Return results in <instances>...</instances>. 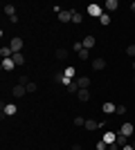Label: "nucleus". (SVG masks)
Returning a JSON list of instances; mask_svg holds the SVG:
<instances>
[{
	"mask_svg": "<svg viewBox=\"0 0 135 150\" xmlns=\"http://www.w3.org/2000/svg\"><path fill=\"white\" fill-rule=\"evenodd\" d=\"M86 11H88V16H92V18H101V16H104V7L92 2V5H88V9H86Z\"/></svg>",
	"mask_w": 135,
	"mask_h": 150,
	"instance_id": "f257e3e1",
	"label": "nucleus"
},
{
	"mask_svg": "<svg viewBox=\"0 0 135 150\" xmlns=\"http://www.w3.org/2000/svg\"><path fill=\"white\" fill-rule=\"evenodd\" d=\"M133 132H135V125L131 123V121H124L122 128H119V134H124V137H133Z\"/></svg>",
	"mask_w": 135,
	"mask_h": 150,
	"instance_id": "f03ea898",
	"label": "nucleus"
},
{
	"mask_svg": "<svg viewBox=\"0 0 135 150\" xmlns=\"http://www.w3.org/2000/svg\"><path fill=\"white\" fill-rule=\"evenodd\" d=\"M25 94H27L25 85H14V88H11V96H14V99H23Z\"/></svg>",
	"mask_w": 135,
	"mask_h": 150,
	"instance_id": "7ed1b4c3",
	"label": "nucleus"
},
{
	"mask_svg": "<svg viewBox=\"0 0 135 150\" xmlns=\"http://www.w3.org/2000/svg\"><path fill=\"white\" fill-rule=\"evenodd\" d=\"M101 141L106 146H113L117 141V134H115V132H104V134H101Z\"/></svg>",
	"mask_w": 135,
	"mask_h": 150,
	"instance_id": "20e7f679",
	"label": "nucleus"
},
{
	"mask_svg": "<svg viewBox=\"0 0 135 150\" xmlns=\"http://www.w3.org/2000/svg\"><path fill=\"white\" fill-rule=\"evenodd\" d=\"M101 112H104V114H115V112H117V105L113 103V101H106V103L101 105Z\"/></svg>",
	"mask_w": 135,
	"mask_h": 150,
	"instance_id": "39448f33",
	"label": "nucleus"
},
{
	"mask_svg": "<svg viewBox=\"0 0 135 150\" xmlns=\"http://www.w3.org/2000/svg\"><path fill=\"white\" fill-rule=\"evenodd\" d=\"M23 45H25V43H23V38H20V36H14L11 43H9V47H11L14 52H20V50H23Z\"/></svg>",
	"mask_w": 135,
	"mask_h": 150,
	"instance_id": "423d86ee",
	"label": "nucleus"
},
{
	"mask_svg": "<svg viewBox=\"0 0 135 150\" xmlns=\"http://www.w3.org/2000/svg\"><path fill=\"white\" fill-rule=\"evenodd\" d=\"M16 112H18V108L14 105V103H7V105L2 103V114H7V117H14Z\"/></svg>",
	"mask_w": 135,
	"mask_h": 150,
	"instance_id": "0eeeda50",
	"label": "nucleus"
},
{
	"mask_svg": "<svg viewBox=\"0 0 135 150\" xmlns=\"http://www.w3.org/2000/svg\"><path fill=\"white\" fill-rule=\"evenodd\" d=\"M63 76L68 79V81H72V79L77 76V67H74V65H68V67L63 69Z\"/></svg>",
	"mask_w": 135,
	"mask_h": 150,
	"instance_id": "6e6552de",
	"label": "nucleus"
},
{
	"mask_svg": "<svg viewBox=\"0 0 135 150\" xmlns=\"http://www.w3.org/2000/svg\"><path fill=\"white\" fill-rule=\"evenodd\" d=\"M59 20L61 23H72V9H63V11L59 13Z\"/></svg>",
	"mask_w": 135,
	"mask_h": 150,
	"instance_id": "1a4fd4ad",
	"label": "nucleus"
},
{
	"mask_svg": "<svg viewBox=\"0 0 135 150\" xmlns=\"http://www.w3.org/2000/svg\"><path fill=\"white\" fill-rule=\"evenodd\" d=\"M81 43H84V47H86V50H92V47L97 45V38H95V36H90V34H88V36H86L84 40H81Z\"/></svg>",
	"mask_w": 135,
	"mask_h": 150,
	"instance_id": "9d476101",
	"label": "nucleus"
},
{
	"mask_svg": "<svg viewBox=\"0 0 135 150\" xmlns=\"http://www.w3.org/2000/svg\"><path fill=\"white\" fill-rule=\"evenodd\" d=\"M74 83L79 85V90H88V88H90V79H88V76H79Z\"/></svg>",
	"mask_w": 135,
	"mask_h": 150,
	"instance_id": "9b49d317",
	"label": "nucleus"
},
{
	"mask_svg": "<svg viewBox=\"0 0 135 150\" xmlns=\"http://www.w3.org/2000/svg\"><path fill=\"white\" fill-rule=\"evenodd\" d=\"M117 7H119V2H117V0H106V2H104V11H115Z\"/></svg>",
	"mask_w": 135,
	"mask_h": 150,
	"instance_id": "f8f14e48",
	"label": "nucleus"
},
{
	"mask_svg": "<svg viewBox=\"0 0 135 150\" xmlns=\"http://www.w3.org/2000/svg\"><path fill=\"white\" fill-rule=\"evenodd\" d=\"M14 67H16V63L11 58H2V72H11Z\"/></svg>",
	"mask_w": 135,
	"mask_h": 150,
	"instance_id": "ddd939ff",
	"label": "nucleus"
},
{
	"mask_svg": "<svg viewBox=\"0 0 135 150\" xmlns=\"http://www.w3.org/2000/svg\"><path fill=\"white\" fill-rule=\"evenodd\" d=\"M77 99L81 101V103L90 101V90H79V92H77Z\"/></svg>",
	"mask_w": 135,
	"mask_h": 150,
	"instance_id": "4468645a",
	"label": "nucleus"
},
{
	"mask_svg": "<svg viewBox=\"0 0 135 150\" xmlns=\"http://www.w3.org/2000/svg\"><path fill=\"white\" fill-rule=\"evenodd\" d=\"M11 61L16 63V65H25V56H23V52H14Z\"/></svg>",
	"mask_w": 135,
	"mask_h": 150,
	"instance_id": "2eb2a0df",
	"label": "nucleus"
},
{
	"mask_svg": "<svg viewBox=\"0 0 135 150\" xmlns=\"http://www.w3.org/2000/svg\"><path fill=\"white\" fill-rule=\"evenodd\" d=\"M86 130H97V128H99V121H95V119H86V125H84Z\"/></svg>",
	"mask_w": 135,
	"mask_h": 150,
	"instance_id": "dca6fc26",
	"label": "nucleus"
},
{
	"mask_svg": "<svg viewBox=\"0 0 135 150\" xmlns=\"http://www.w3.org/2000/svg\"><path fill=\"white\" fill-rule=\"evenodd\" d=\"M92 67H95L97 72H99V69H106V61H104V58H95V61H92Z\"/></svg>",
	"mask_w": 135,
	"mask_h": 150,
	"instance_id": "f3484780",
	"label": "nucleus"
},
{
	"mask_svg": "<svg viewBox=\"0 0 135 150\" xmlns=\"http://www.w3.org/2000/svg\"><path fill=\"white\" fill-rule=\"evenodd\" d=\"M81 20H84V16L77 9H72V25H81Z\"/></svg>",
	"mask_w": 135,
	"mask_h": 150,
	"instance_id": "a211bd4d",
	"label": "nucleus"
},
{
	"mask_svg": "<svg viewBox=\"0 0 135 150\" xmlns=\"http://www.w3.org/2000/svg\"><path fill=\"white\" fill-rule=\"evenodd\" d=\"M119 148H124V146H129V137H124V134H117V141H115Z\"/></svg>",
	"mask_w": 135,
	"mask_h": 150,
	"instance_id": "6ab92c4d",
	"label": "nucleus"
},
{
	"mask_svg": "<svg viewBox=\"0 0 135 150\" xmlns=\"http://www.w3.org/2000/svg\"><path fill=\"white\" fill-rule=\"evenodd\" d=\"M56 58H59V61H65V58H68V50L59 47V50H56Z\"/></svg>",
	"mask_w": 135,
	"mask_h": 150,
	"instance_id": "aec40b11",
	"label": "nucleus"
},
{
	"mask_svg": "<svg viewBox=\"0 0 135 150\" xmlns=\"http://www.w3.org/2000/svg\"><path fill=\"white\" fill-rule=\"evenodd\" d=\"M25 90H27V94H34V92H36V90H39V85L29 81V83H27V85H25Z\"/></svg>",
	"mask_w": 135,
	"mask_h": 150,
	"instance_id": "412c9836",
	"label": "nucleus"
},
{
	"mask_svg": "<svg viewBox=\"0 0 135 150\" xmlns=\"http://www.w3.org/2000/svg\"><path fill=\"white\" fill-rule=\"evenodd\" d=\"M5 13L9 16V18H11V16H16V7H14V5H5Z\"/></svg>",
	"mask_w": 135,
	"mask_h": 150,
	"instance_id": "4be33fe9",
	"label": "nucleus"
},
{
	"mask_svg": "<svg viewBox=\"0 0 135 150\" xmlns=\"http://www.w3.org/2000/svg\"><path fill=\"white\" fill-rule=\"evenodd\" d=\"M99 23H101V25H110V13H108V11H104V16L99 18Z\"/></svg>",
	"mask_w": 135,
	"mask_h": 150,
	"instance_id": "5701e85b",
	"label": "nucleus"
},
{
	"mask_svg": "<svg viewBox=\"0 0 135 150\" xmlns=\"http://www.w3.org/2000/svg\"><path fill=\"white\" fill-rule=\"evenodd\" d=\"M79 58H81V61H88V58H90V50H86V47H84V50L79 52Z\"/></svg>",
	"mask_w": 135,
	"mask_h": 150,
	"instance_id": "b1692460",
	"label": "nucleus"
},
{
	"mask_svg": "<svg viewBox=\"0 0 135 150\" xmlns=\"http://www.w3.org/2000/svg\"><path fill=\"white\" fill-rule=\"evenodd\" d=\"M68 92H70V94H77V92H79V85H77L74 81H72L70 85H68Z\"/></svg>",
	"mask_w": 135,
	"mask_h": 150,
	"instance_id": "393cba45",
	"label": "nucleus"
},
{
	"mask_svg": "<svg viewBox=\"0 0 135 150\" xmlns=\"http://www.w3.org/2000/svg\"><path fill=\"white\" fill-rule=\"evenodd\" d=\"M126 56L135 58V43H133V45H129V47H126Z\"/></svg>",
	"mask_w": 135,
	"mask_h": 150,
	"instance_id": "a878e982",
	"label": "nucleus"
},
{
	"mask_svg": "<svg viewBox=\"0 0 135 150\" xmlns=\"http://www.w3.org/2000/svg\"><path fill=\"white\" fill-rule=\"evenodd\" d=\"M72 50H74V52L79 54V52L84 50V43H79V40H77V43H72Z\"/></svg>",
	"mask_w": 135,
	"mask_h": 150,
	"instance_id": "bb28decb",
	"label": "nucleus"
},
{
	"mask_svg": "<svg viewBox=\"0 0 135 150\" xmlns=\"http://www.w3.org/2000/svg\"><path fill=\"white\" fill-rule=\"evenodd\" d=\"M95 148H97V150H108V146L104 144V141H97V144H95Z\"/></svg>",
	"mask_w": 135,
	"mask_h": 150,
	"instance_id": "cd10ccee",
	"label": "nucleus"
},
{
	"mask_svg": "<svg viewBox=\"0 0 135 150\" xmlns=\"http://www.w3.org/2000/svg\"><path fill=\"white\" fill-rule=\"evenodd\" d=\"M74 125H86V119L84 117H74Z\"/></svg>",
	"mask_w": 135,
	"mask_h": 150,
	"instance_id": "c85d7f7f",
	"label": "nucleus"
},
{
	"mask_svg": "<svg viewBox=\"0 0 135 150\" xmlns=\"http://www.w3.org/2000/svg\"><path fill=\"white\" fill-rule=\"evenodd\" d=\"M115 114H126V105H117V112Z\"/></svg>",
	"mask_w": 135,
	"mask_h": 150,
	"instance_id": "c756f323",
	"label": "nucleus"
},
{
	"mask_svg": "<svg viewBox=\"0 0 135 150\" xmlns=\"http://www.w3.org/2000/svg\"><path fill=\"white\" fill-rule=\"evenodd\" d=\"M122 150H135V148H133V146H131V144H129V146H124V148H122Z\"/></svg>",
	"mask_w": 135,
	"mask_h": 150,
	"instance_id": "7c9ffc66",
	"label": "nucleus"
},
{
	"mask_svg": "<svg viewBox=\"0 0 135 150\" xmlns=\"http://www.w3.org/2000/svg\"><path fill=\"white\" fill-rule=\"evenodd\" d=\"M131 11H133V13H135V2H131Z\"/></svg>",
	"mask_w": 135,
	"mask_h": 150,
	"instance_id": "2f4dec72",
	"label": "nucleus"
},
{
	"mask_svg": "<svg viewBox=\"0 0 135 150\" xmlns=\"http://www.w3.org/2000/svg\"><path fill=\"white\" fill-rule=\"evenodd\" d=\"M133 69H135V61H133Z\"/></svg>",
	"mask_w": 135,
	"mask_h": 150,
	"instance_id": "473e14b6",
	"label": "nucleus"
},
{
	"mask_svg": "<svg viewBox=\"0 0 135 150\" xmlns=\"http://www.w3.org/2000/svg\"><path fill=\"white\" fill-rule=\"evenodd\" d=\"M133 83H135V74H133Z\"/></svg>",
	"mask_w": 135,
	"mask_h": 150,
	"instance_id": "72a5a7b5",
	"label": "nucleus"
},
{
	"mask_svg": "<svg viewBox=\"0 0 135 150\" xmlns=\"http://www.w3.org/2000/svg\"><path fill=\"white\" fill-rule=\"evenodd\" d=\"M133 148H135V141H133Z\"/></svg>",
	"mask_w": 135,
	"mask_h": 150,
	"instance_id": "f704fd0d",
	"label": "nucleus"
}]
</instances>
